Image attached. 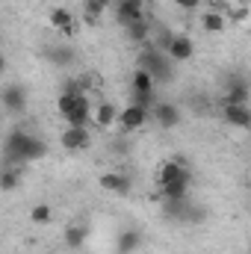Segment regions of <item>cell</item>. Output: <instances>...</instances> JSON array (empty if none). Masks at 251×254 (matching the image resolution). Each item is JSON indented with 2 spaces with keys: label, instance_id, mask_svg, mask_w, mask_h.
<instances>
[{
  "label": "cell",
  "instance_id": "1",
  "mask_svg": "<svg viewBox=\"0 0 251 254\" xmlns=\"http://www.w3.org/2000/svg\"><path fill=\"white\" fill-rule=\"evenodd\" d=\"M6 154H9L12 160L33 163V160H42V157L48 154V145H45L39 136H33V133L15 127V130L6 136Z\"/></svg>",
  "mask_w": 251,
  "mask_h": 254
},
{
  "label": "cell",
  "instance_id": "2",
  "mask_svg": "<svg viewBox=\"0 0 251 254\" xmlns=\"http://www.w3.org/2000/svg\"><path fill=\"white\" fill-rule=\"evenodd\" d=\"M57 110H60V116L68 125H74V127L92 125V104H89V98L80 89H65L60 95V101H57Z\"/></svg>",
  "mask_w": 251,
  "mask_h": 254
},
{
  "label": "cell",
  "instance_id": "3",
  "mask_svg": "<svg viewBox=\"0 0 251 254\" xmlns=\"http://www.w3.org/2000/svg\"><path fill=\"white\" fill-rule=\"evenodd\" d=\"M139 68H145L154 77V83H169L172 80V60L163 51H145L139 57Z\"/></svg>",
  "mask_w": 251,
  "mask_h": 254
},
{
  "label": "cell",
  "instance_id": "4",
  "mask_svg": "<svg viewBox=\"0 0 251 254\" xmlns=\"http://www.w3.org/2000/svg\"><path fill=\"white\" fill-rule=\"evenodd\" d=\"M166 57L172 60V63H189L192 57H195V45H192V39L189 36H169V42H166Z\"/></svg>",
  "mask_w": 251,
  "mask_h": 254
},
{
  "label": "cell",
  "instance_id": "5",
  "mask_svg": "<svg viewBox=\"0 0 251 254\" xmlns=\"http://www.w3.org/2000/svg\"><path fill=\"white\" fill-rule=\"evenodd\" d=\"M148 122V110L145 107H136V104H130L125 110H119V119H116V125L122 127L125 133H133V130H142Z\"/></svg>",
  "mask_w": 251,
  "mask_h": 254
},
{
  "label": "cell",
  "instance_id": "6",
  "mask_svg": "<svg viewBox=\"0 0 251 254\" xmlns=\"http://www.w3.org/2000/svg\"><path fill=\"white\" fill-rule=\"evenodd\" d=\"M89 142H92V136H89V127H74L68 125L60 133V145H63L65 151H86L89 148Z\"/></svg>",
  "mask_w": 251,
  "mask_h": 254
},
{
  "label": "cell",
  "instance_id": "7",
  "mask_svg": "<svg viewBox=\"0 0 251 254\" xmlns=\"http://www.w3.org/2000/svg\"><path fill=\"white\" fill-rule=\"evenodd\" d=\"M0 104H3V110H9V113H24V110H27V89H24L21 83H9V86L0 92Z\"/></svg>",
  "mask_w": 251,
  "mask_h": 254
},
{
  "label": "cell",
  "instance_id": "8",
  "mask_svg": "<svg viewBox=\"0 0 251 254\" xmlns=\"http://www.w3.org/2000/svg\"><path fill=\"white\" fill-rule=\"evenodd\" d=\"M189 181H192V175H181V178H175L172 184H166V187H160V201H169V204H181L184 198L189 195Z\"/></svg>",
  "mask_w": 251,
  "mask_h": 254
},
{
  "label": "cell",
  "instance_id": "9",
  "mask_svg": "<svg viewBox=\"0 0 251 254\" xmlns=\"http://www.w3.org/2000/svg\"><path fill=\"white\" fill-rule=\"evenodd\" d=\"M187 163L184 160H163L160 166H157V172H154V184L157 187H166V184H172L175 178H181V175H187Z\"/></svg>",
  "mask_w": 251,
  "mask_h": 254
},
{
  "label": "cell",
  "instance_id": "10",
  "mask_svg": "<svg viewBox=\"0 0 251 254\" xmlns=\"http://www.w3.org/2000/svg\"><path fill=\"white\" fill-rule=\"evenodd\" d=\"M113 9H116V21L127 27V24H133V21H139V18H145V6H142V0H116L113 3Z\"/></svg>",
  "mask_w": 251,
  "mask_h": 254
},
{
  "label": "cell",
  "instance_id": "11",
  "mask_svg": "<svg viewBox=\"0 0 251 254\" xmlns=\"http://www.w3.org/2000/svg\"><path fill=\"white\" fill-rule=\"evenodd\" d=\"M154 122L163 130H172V127L181 125V110L169 101H160V104H154Z\"/></svg>",
  "mask_w": 251,
  "mask_h": 254
},
{
  "label": "cell",
  "instance_id": "12",
  "mask_svg": "<svg viewBox=\"0 0 251 254\" xmlns=\"http://www.w3.org/2000/svg\"><path fill=\"white\" fill-rule=\"evenodd\" d=\"M222 116L231 127H240V130L251 127V110L243 107V104H222Z\"/></svg>",
  "mask_w": 251,
  "mask_h": 254
},
{
  "label": "cell",
  "instance_id": "13",
  "mask_svg": "<svg viewBox=\"0 0 251 254\" xmlns=\"http://www.w3.org/2000/svg\"><path fill=\"white\" fill-rule=\"evenodd\" d=\"M116 119H119V107L110 104V101H104V104H98L92 110V125L101 127V130H110V127L116 125Z\"/></svg>",
  "mask_w": 251,
  "mask_h": 254
},
{
  "label": "cell",
  "instance_id": "14",
  "mask_svg": "<svg viewBox=\"0 0 251 254\" xmlns=\"http://www.w3.org/2000/svg\"><path fill=\"white\" fill-rule=\"evenodd\" d=\"M201 30L210 33V36H219L228 30V18L219 12V9H204L201 12Z\"/></svg>",
  "mask_w": 251,
  "mask_h": 254
},
{
  "label": "cell",
  "instance_id": "15",
  "mask_svg": "<svg viewBox=\"0 0 251 254\" xmlns=\"http://www.w3.org/2000/svg\"><path fill=\"white\" fill-rule=\"evenodd\" d=\"M98 184H101V190L116 192V195H125V192H130V178H127V175H122V172H104V175L98 178Z\"/></svg>",
  "mask_w": 251,
  "mask_h": 254
},
{
  "label": "cell",
  "instance_id": "16",
  "mask_svg": "<svg viewBox=\"0 0 251 254\" xmlns=\"http://www.w3.org/2000/svg\"><path fill=\"white\" fill-rule=\"evenodd\" d=\"M48 21H51V27H54L57 33H63V36H71V33H74V15H71L68 9H63V6L51 9Z\"/></svg>",
  "mask_w": 251,
  "mask_h": 254
},
{
  "label": "cell",
  "instance_id": "17",
  "mask_svg": "<svg viewBox=\"0 0 251 254\" xmlns=\"http://www.w3.org/2000/svg\"><path fill=\"white\" fill-rule=\"evenodd\" d=\"M154 92H157L154 77H151L145 68H136V71H133V95H139V98H151Z\"/></svg>",
  "mask_w": 251,
  "mask_h": 254
},
{
  "label": "cell",
  "instance_id": "18",
  "mask_svg": "<svg viewBox=\"0 0 251 254\" xmlns=\"http://www.w3.org/2000/svg\"><path fill=\"white\" fill-rule=\"evenodd\" d=\"M65 246L68 249H83L86 246V240H89V228L83 225V222H71L68 228H65Z\"/></svg>",
  "mask_w": 251,
  "mask_h": 254
},
{
  "label": "cell",
  "instance_id": "19",
  "mask_svg": "<svg viewBox=\"0 0 251 254\" xmlns=\"http://www.w3.org/2000/svg\"><path fill=\"white\" fill-rule=\"evenodd\" d=\"M139 246H142V234L133 231V228H127L116 240V254H133V252H139Z\"/></svg>",
  "mask_w": 251,
  "mask_h": 254
},
{
  "label": "cell",
  "instance_id": "20",
  "mask_svg": "<svg viewBox=\"0 0 251 254\" xmlns=\"http://www.w3.org/2000/svg\"><path fill=\"white\" fill-rule=\"evenodd\" d=\"M222 104H243V107H249V86L246 83H234L225 92V101Z\"/></svg>",
  "mask_w": 251,
  "mask_h": 254
},
{
  "label": "cell",
  "instance_id": "21",
  "mask_svg": "<svg viewBox=\"0 0 251 254\" xmlns=\"http://www.w3.org/2000/svg\"><path fill=\"white\" fill-rule=\"evenodd\" d=\"M127 39L130 42H145L148 36H151V24L145 21V18H139V21H133V24H127Z\"/></svg>",
  "mask_w": 251,
  "mask_h": 254
},
{
  "label": "cell",
  "instance_id": "22",
  "mask_svg": "<svg viewBox=\"0 0 251 254\" xmlns=\"http://www.w3.org/2000/svg\"><path fill=\"white\" fill-rule=\"evenodd\" d=\"M110 3L113 0H83V12H86L89 21H98V18H104V12L110 9Z\"/></svg>",
  "mask_w": 251,
  "mask_h": 254
},
{
  "label": "cell",
  "instance_id": "23",
  "mask_svg": "<svg viewBox=\"0 0 251 254\" xmlns=\"http://www.w3.org/2000/svg\"><path fill=\"white\" fill-rule=\"evenodd\" d=\"M18 184H21V172H18L15 166L0 169V190H3V192H12Z\"/></svg>",
  "mask_w": 251,
  "mask_h": 254
},
{
  "label": "cell",
  "instance_id": "24",
  "mask_svg": "<svg viewBox=\"0 0 251 254\" xmlns=\"http://www.w3.org/2000/svg\"><path fill=\"white\" fill-rule=\"evenodd\" d=\"M30 219H33L36 225H51V219H54V213H51V207H48V204H39V207H33V213H30Z\"/></svg>",
  "mask_w": 251,
  "mask_h": 254
},
{
  "label": "cell",
  "instance_id": "25",
  "mask_svg": "<svg viewBox=\"0 0 251 254\" xmlns=\"http://www.w3.org/2000/svg\"><path fill=\"white\" fill-rule=\"evenodd\" d=\"M175 3H178L181 9H187V12H195V9H198L204 0H175Z\"/></svg>",
  "mask_w": 251,
  "mask_h": 254
},
{
  "label": "cell",
  "instance_id": "26",
  "mask_svg": "<svg viewBox=\"0 0 251 254\" xmlns=\"http://www.w3.org/2000/svg\"><path fill=\"white\" fill-rule=\"evenodd\" d=\"M3 71H6V57L0 54V74H3Z\"/></svg>",
  "mask_w": 251,
  "mask_h": 254
}]
</instances>
